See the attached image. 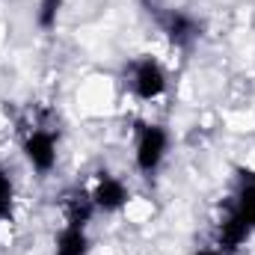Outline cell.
I'll return each instance as SVG.
<instances>
[{
  "mask_svg": "<svg viewBox=\"0 0 255 255\" xmlns=\"http://www.w3.org/2000/svg\"><path fill=\"white\" fill-rule=\"evenodd\" d=\"M128 199H130V193H128V184L122 178H116L110 172H98V181L92 187V202H95L98 211L116 214L128 205Z\"/></svg>",
  "mask_w": 255,
  "mask_h": 255,
  "instance_id": "5",
  "label": "cell"
},
{
  "mask_svg": "<svg viewBox=\"0 0 255 255\" xmlns=\"http://www.w3.org/2000/svg\"><path fill=\"white\" fill-rule=\"evenodd\" d=\"M12 205H15V181L0 166V223L3 220H12Z\"/></svg>",
  "mask_w": 255,
  "mask_h": 255,
  "instance_id": "11",
  "label": "cell"
},
{
  "mask_svg": "<svg viewBox=\"0 0 255 255\" xmlns=\"http://www.w3.org/2000/svg\"><path fill=\"white\" fill-rule=\"evenodd\" d=\"M60 211H63V217H65V226H77V229H86L92 223V217L98 214V208L92 202V193H86V190L63 193Z\"/></svg>",
  "mask_w": 255,
  "mask_h": 255,
  "instance_id": "6",
  "label": "cell"
},
{
  "mask_svg": "<svg viewBox=\"0 0 255 255\" xmlns=\"http://www.w3.org/2000/svg\"><path fill=\"white\" fill-rule=\"evenodd\" d=\"M89 253V235L86 229L77 226H63L57 241H54V255H86Z\"/></svg>",
  "mask_w": 255,
  "mask_h": 255,
  "instance_id": "9",
  "label": "cell"
},
{
  "mask_svg": "<svg viewBox=\"0 0 255 255\" xmlns=\"http://www.w3.org/2000/svg\"><path fill=\"white\" fill-rule=\"evenodd\" d=\"M232 214H238L250 229L255 232V172L253 169H238V190L232 196V205H229Z\"/></svg>",
  "mask_w": 255,
  "mask_h": 255,
  "instance_id": "7",
  "label": "cell"
},
{
  "mask_svg": "<svg viewBox=\"0 0 255 255\" xmlns=\"http://www.w3.org/2000/svg\"><path fill=\"white\" fill-rule=\"evenodd\" d=\"M157 24L163 30V36L175 45V48H190L193 42L202 36V24L184 9H166L157 15Z\"/></svg>",
  "mask_w": 255,
  "mask_h": 255,
  "instance_id": "4",
  "label": "cell"
},
{
  "mask_svg": "<svg viewBox=\"0 0 255 255\" xmlns=\"http://www.w3.org/2000/svg\"><path fill=\"white\" fill-rule=\"evenodd\" d=\"M24 157L27 163L45 178L54 172L57 166V136L54 130H45V128H33L27 136H24Z\"/></svg>",
  "mask_w": 255,
  "mask_h": 255,
  "instance_id": "3",
  "label": "cell"
},
{
  "mask_svg": "<svg viewBox=\"0 0 255 255\" xmlns=\"http://www.w3.org/2000/svg\"><path fill=\"white\" fill-rule=\"evenodd\" d=\"M250 235H253V229L238 217V214H232V211H226V217H223V223H217V232H214V244L220 247V250H226V253H238L247 241H250Z\"/></svg>",
  "mask_w": 255,
  "mask_h": 255,
  "instance_id": "8",
  "label": "cell"
},
{
  "mask_svg": "<svg viewBox=\"0 0 255 255\" xmlns=\"http://www.w3.org/2000/svg\"><path fill=\"white\" fill-rule=\"evenodd\" d=\"M128 80H130V92L139 101H157V98L166 95V86H169L163 65L157 63L154 57H136L130 63Z\"/></svg>",
  "mask_w": 255,
  "mask_h": 255,
  "instance_id": "2",
  "label": "cell"
},
{
  "mask_svg": "<svg viewBox=\"0 0 255 255\" xmlns=\"http://www.w3.org/2000/svg\"><path fill=\"white\" fill-rule=\"evenodd\" d=\"M193 255H229V253H226V250H220L217 244H211V247H199Z\"/></svg>",
  "mask_w": 255,
  "mask_h": 255,
  "instance_id": "12",
  "label": "cell"
},
{
  "mask_svg": "<svg viewBox=\"0 0 255 255\" xmlns=\"http://www.w3.org/2000/svg\"><path fill=\"white\" fill-rule=\"evenodd\" d=\"M166 151H169V133H166V128L148 125V122H139L136 125L133 160H136V169L142 175L151 178L160 169V163L166 160Z\"/></svg>",
  "mask_w": 255,
  "mask_h": 255,
  "instance_id": "1",
  "label": "cell"
},
{
  "mask_svg": "<svg viewBox=\"0 0 255 255\" xmlns=\"http://www.w3.org/2000/svg\"><path fill=\"white\" fill-rule=\"evenodd\" d=\"M60 12H63V0H39V6H36V27L45 30V33L57 30Z\"/></svg>",
  "mask_w": 255,
  "mask_h": 255,
  "instance_id": "10",
  "label": "cell"
}]
</instances>
